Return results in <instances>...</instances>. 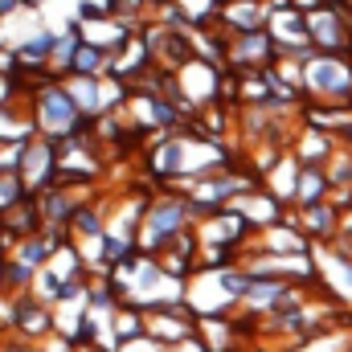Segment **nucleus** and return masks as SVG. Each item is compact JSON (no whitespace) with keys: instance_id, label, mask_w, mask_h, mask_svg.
<instances>
[{"instance_id":"f257e3e1","label":"nucleus","mask_w":352,"mask_h":352,"mask_svg":"<svg viewBox=\"0 0 352 352\" xmlns=\"http://www.w3.org/2000/svg\"><path fill=\"white\" fill-rule=\"evenodd\" d=\"M148 221H152V234H173L176 226H180V205H173V201L156 205V209L148 213Z\"/></svg>"},{"instance_id":"f03ea898","label":"nucleus","mask_w":352,"mask_h":352,"mask_svg":"<svg viewBox=\"0 0 352 352\" xmlns=\"http://www.w3.org/2000/svg\"><path fill=\"white\" fill-rule=\"evenodd\" d=\"M98 58H102V54H98L94 45H87V41H82V45L74 50V70H82V74H90V70L98 66Z\"/></svg>"},{"instance_id":"7ed1b4c3","label":"nucleus","mask_w":352,"mask_h":352,"mask_svg":"<svg viewBox=\"0 0 352 352\" xmlns=\"http://www.w3.org/2000/svg\"><path fill=\"white\" fill-rule=\"evenodd\" d=\"M12 8H16V0H0V16H8Z\"/></svg>"},{"instance_id":"20e7f679","label":"nucleus","mask_w":352,"mask_h":352,"mask_svg":"<svg viewBox=\"0 0 352 352\" xmlns=\"http://www.w3.org/2000/svg\"><path fill=\"white\" fill-rule=\"evenodd\" d=\"M29 4H37V0H29Z\"/></svg>"}]
</instances>
